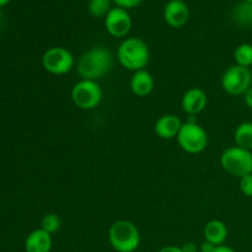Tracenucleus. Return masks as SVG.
I'll list each match as a JSON object with an SVG mask.
<instances>
[{
    "instance_id": "28",
    "label": "nucleus",
    "mask_w": 252,
    "mask_h": 252,
    "mask_svg": "<svg viewBox=\"0 0 252 252\" xmlns=\"http://www.w3.org/2000/svg\"><path fill=\"white\" fill-rule=\"evenodd\" d=\"M10 1H11V0H0V7H2V6H6V5L9 4Z\"/></svg>"
},
{
    "instance_id": "10",
    "label": "nucleus",
    "mask_w": 252,
    "mask_h": 252,
    "mask_svg": "<svg viewBox=\"0 0 252 252\" xmlns=\"http://www.w3.org/2000/svg\"><path fill=\"white\" fill-rule=\"evenodd\" d=\"M165 22L170 27L181 29L189 22V9L185 0H170L166 2L162 11Z\"/></svg>"
},
{
    "instance_id": "24",
    "label": "nucleus",
    "mask_w": 252,
    "mask_h": 252,
    "mask_svg": "<svg viewBox=\"0 0 252 252\" xmlns=\"http://www.w3.org/2000/svg\"><path fill=\"white\" fill-rule=\"evenodd\" d=\"M181 249L184 252H198L199 251L198 246H197L194 243H191V241L184 244V245L181 246Z\"/></svg>"
},
{
    "instance_id": "2",
    "label": "nucleus",
    "mask_w": 252,
    "mask_h": 252,
    "mask_svg": "<svg viewBox=\"0 0 252 252\" xmlns=\"http://www.w3.org/2000/svg\"><path fill=\"white\" fill-rule=\"evenodd\" d=\"M117 59L127 70L133 73L142 70L149 63V46L139 37H126L117 48Z\"/></svg>"
},
{
    "instance_id": "22",
    "label": "nucleus",
    "mask_w": 252,
    "mask_h": 252,
    "mask_svg": "<svg viewBox=\"0 0 252 252\" xmlns=\"http://www.w3.org/2000/svg\"><path fill=\"white\" fill-rule=\"evenodd\" d=\"M113 4L118 7H122V9L129 10L134 9V7L139 6L144 0H112Z\"/></svg>"
},
{
    "instance_id": "18",
    "label": "nucleus",
    "mask_w": 252,
    "mask_h": 252,
    "mask_svg": "<svg viewBox=\"0 0 252 252\" xmlns=\"http://www.w3.org/2000/svg\"><path fill=\"white\" fill-rule=\"evenodd\" d=\"M112 0H89L88 12L96 19H105L106 15L112 9Z\"/></svg>"
},
{
    "instance_id": "9",
    "label": "nucleus",
    "mask_w": 252,
    "mask_h": 252,
    "mask_svg": "<svg viewBox=\"0 0 252 252\" xmlns=\"http://www.w3.org/2000/svg\"><path fill=\"white\" fill-rule=\"evenodd\" d=\"M132 17L128 10L115 6L105 17L106 31L115 38H126L132 30Z\"/></svg>"
},
{
    "instance_id": "8",
    "label": "nucleus",
    "mask_w": 252,
    "mask_h": 252,
    "mask_svg": "<svg viewBox=\"0 0 252 252\" xmlns=\"http://www.w3.org/2000/svg\"><path fill=\"white\" fill-rule=\"evenodd\" d=\"M42 65L44 70L53 75H64L75 65L73 53L65 47H51L42 56Z\"/></svg>"
},
{
    "instance_id": "29",
    "label": "nucleus",
    "mask_w": 252,
    "mask_h": 252,
    "mask_svg": "<svg viewBox=\"0 0 252 252\" xmlns=\"http://www.w3.org/2000/svg\"><path fill=\"white\" fill-rule=\"evenodd\" d=\"M0 22H1V11H0Z\"/></svg>"
},
{
    "instance_id": "27",
    "label": "nucleus",
    "mask_w": 252,
    "mask_h": 252,
    "mask_svg": "<svg viewBox=\"0 0 252 252\" xmlns=\"http://www.w3.org/2000/svg\"><path fill=\"white\" fill-rule=\"evenodd\" d=\"M214 252H236L235 250H233L231 248L226 245H220V246H217V249L214 250Z\"/></svg>"
},
{
    "instance_id": "5",
    "label": "nucleus",
    "mask_w": 252,
    "mask_h": 252,
    "mask_svg": "<svg viewBox=\"0 0 252 252\" xmlns=\"http://www.w3.org/2000/svg\"><path fill=\"white\" fill-rule=\"evenodd\" d=\"M220 165L225 172L234 177L252 174V152L239 147H230L220 155Z\"/></svg>"
},
{
    "instance_id": "19",
    "label": "nucleus",
    "mask_w": 252,
    "mask_h": 252,
    "mask_svg": "<svg viewBox=\"0 0 252 252\" xmlns=\"http://www.w3.org/2000/svg\"><path fill=\"white\" fill-rule=\"evenodd\" d=\"M234 59L235 64L245 68L252 66V44L251 43H241L234 51Z\"/></svg>"
},
{
    "instance_id": "3",
    "label": "nucleus",
    "mask_w": 252,
    "mask_h": 252,
    "mask_svg": "<svg viewBox=\"0 0 252 252\" xmlns=\"http://www.w3.org/2000/svg\"><path fill=\"white\" fill-rule=\"evenodd\" d=\"M108 240L117 252H134L139 248L140 234L134 223L122 219L111 225Z\"/></svg>"
},
{
    "instance_id": "15",
    "label": "nucleus",
    "mask_w": 252,
    "mask_h": 252,
    "mask_svg": "<svg viewBox=\"0 0 252 252\" xmlns=\"http://www.w3.org/2000/svg\"><path fill=\"white\" fill-rule=\"evenodd\" d=\"M203 235L206 241H209L216 246L224 245L226 238H228V228H226L225 223H223L221 220L213 219L204 225Z\"/></svg>"
},
{
    "instance_id": "7",
    "label": "nucleus",
    "mask_w": 252,
    "mask_h": 252,
    "mask_svg": "<svg viewBox=\"0 0 252 252\" xmlns=\"http://www.w3.org/2000/svg\"><path fill=\"white\" fill-rule=\"evenodd\" d=\"M252 86V71L250 68L238 64L229 66L221 76V88L231 96L245 95Z\"/></svg>"
},
{
    "instance_id": "23",
    "label": "nucleus",
    "mask_w": 252,
    "mask_h": 252,
    "mask_svg": "<svg viewBox=\"0 0 252 252\" xmlns=\"http://www.w3.org/2000/svg\"><path fill=\"white\" fill-rule=\"evenodd\" d=\"M216 249H217V246L214 245V244L204 240L203 243L201 244V246H199V252H214Z\"/></svg>"
},
{
    "instance_id": "6",
    "label": "nucleus",
    "mask_w": 252,
    "mask_h": 252,
    "mask_svg": "<svg viewBox=\"0 0 252 252\" xmlns=\"http://www.w3.org/2000/svg\"><path fill=\"white\" fill-rule=\"evenodd\" d=\"M71 101L80 110H94L102 101V89L97 81L84 80L75 84L71 89Z\"/></svg>"
},
{
    "instance_id": "16",
    "label": "nucleus",
    "mask_w": 252,
    "mask_h": 252,
    "mask_svg": "<svg viewBox=\"0 0 252 252\" xmlns=\"http://www.w3.org/2000/svg\"><path fill=\"white\" fill-rule=\"evenodd\" d=\"M231 19L241 27L252 26V2L239 1L231 10Z\"/></svg>"
},
{
    "instance_id": "14",
    "label": "nucleus",
    "mask_w": 252,
    "mask_h": 252,
    "mask_svg": "<svg viewBox=\"0 0 252 252\" xmlns=\"http://www.w3.org/2000/svg\"><path fill=\"white\" fill-rule=\"evenodd\" d=\"M53 240L52 235L43 229H36L27 235L25 240V251L26 252H51Z\"/></svg>"
},
{
    "instance_id": "17",
    "label": "nucleus",
    "mask_w": 252,
    "mask_h": 252,
    "mask_svg": "<svg viewBox=\"0 0 252 252\" xmlns=\"http://www.w3.org/2000/svg\"><path fill=\"white\" fill-rule=\"evenodd\" d=\"M235 145L252 152V122H243L234 132Z\"/></svg>"
},
{
    "instance_id": "25",
    "label": "nucleus",
    "mask_w": 252,
    "mask_h": 252,
    "mask_svg": "<svg viewBox=\"0 0 252 252\" xmlns=\"http://www.w3.org/2000/svg\"><path fill=\"white\" fill-rule=\"evenodd\" d=\"M244 101H245L246 106L252 110V86L248 90V93L244 95Z\"/></svg>"
},
{
    "instance_id": "20",
    "label": "nucleus",
    "mask_w": 252,
    "mask_h": 252,
    "mask_svg": "<svg viewBox=\"0 0 252 252\" xmlns=\"http://www.w3.org/2000/svg\"><path fill=\"white\" fill-rule=\"evenodd\" d=\"M62 220L61 217L56 213H48L46 216H43L41 220V229H43L44 231H47L48 234L53 235L54 233L61 229Z\"/></svg>"
},
{
    "instance_id": "26",
    "label": "nucleus",
    "mask_w": 252,
    "mask_h": 252,
    "mask_svg": "<svg viewBox=\"0 0 252 252\" xmlns=\"http://www.w3.org/2000/svg\"><path fill=\"white\" fill-rule=\"evenodd\" d=\"M158 252H184V251H182V249L179 248V246L170 245V246H165V248L160 249Z\"/></svg>"
},
{
    "instance_id": "1",
    "label": "nucleus",
    "mask_w": 252,
    "mask_h": 252,
    "mask_svg": "<svg viewBox=\"0 0 252 252\" xmlns=\"http://www.w3.org/2000/svg\"><path fill=\"white\" fill-rule=\"evenodd\" d=\"M113 56L106 47H93L81 54L76 71L84 80L97 81L112 69Z\"/></svg>"
},
{
    "instance_id": "4",
    "label": "nucleus",
    "mask_w": 252,
    "mask_h": 252,
    "mask_svg": "<svg viewBox=\"0 0 252 252\" xmlns=\"http://www.w3.org/2000/svg\"><path fill=\"white\" fill-rule=\"evenodd\" d=\"M176 139L181 149L189 154H199L208 145V134L194 116H189V120L182 123Z\"/></svg>"
},
{
    "instance_id": "11",
    "label": "nucleus",
    "mask_w": 252,
    "mask_h": 252,
    "mask_svg": "<svg viewBox=\"0 0 252 252\" xmlns=\"http://www.w3.org/2000/svg\"><path fill=\"white\" fill-rule=\"evenodd\" d=\"M208 97L206 91L201 88H191L184 94L181 100V107L189 116H197L207 107Z\"/></svg>"
},
{
    "instance_id": "21",
    "label": "nucleus",
    "mask_w": 252,
    "mask_h": 252,
    "mask_svg": "<svg viewBox=\"0 0 252 252\" xmlns=\"http://www.w3.org/2000/svg\"><path fill=\"white\" fill-rule=\"evenodd\" d=\"M239 187H240V191L244 196L252 197V174L241 177Z\"/></svg>"
},
{
    "instance_id": "30",
    "label": "nucleus",
    "mask_w": 252,
    "mask_h": 252,
    "mask_svg": "<svg viewBox=\"0 0 252 252\" xmlns=\"http://www.w3.org/2000/svg\"><path fill=\"white\" fill-rule=\"evenodd\" d=\"M245 1H249V2H252V0H245Z\"/></svg>"
},
{
    "instance_id": "12",
    "label": "nucleus",
    "mask_w": 252,
    "mask_h": 252,
    "mask_svg": "<svg viewBox=\"0 0 252 252\" xmlns=\"http://www.w3.org/2000/svg\"><path fill=\"white\" fill-rule=\"evenodd\" d=\"M182 123L184 122L180 120L179 116L167 113V115L158 118L154 125V130L158 137L161 138V139H174L179 134Z\"/></svg>"
},
{
    "instance_id": "13",
    "label": "nucleus",
    "mask_w": 252,
    "mask_h": 252,
    "mask_svg": "<svg viewBox=\"0 0 252 252\" xmlns=\"http://www.w3.org/2000/svg\"><path fill=\"white\" fill-rule=\"evenodd\" d=\"M129 88L132 93L138 97H145L150 95L155 88L154 76L145 69L134 71L130 78Z\"/></svg>"
}]
</instances>
